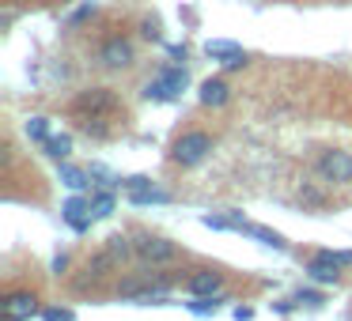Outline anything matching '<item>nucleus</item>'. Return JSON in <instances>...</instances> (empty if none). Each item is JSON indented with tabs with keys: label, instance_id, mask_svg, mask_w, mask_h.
<instances>
[{
	"label": "nucleus",
	"instance_id": "dca6fc26",
	"mask_svg": "<svg viewBox=\"0 0 352 321\" xmlns=\"http://www.w3.org/2000/svg\"><path fill=\"white\" fill-rule=\"evenodd\" d=\"M140 31H144V38H160V27H155L152 19H144V27H140Z\"/></svg>",
	"mask_w": 352,
	"mask_h": 321
},
{
	"label": "nucleus",
	"instance_id": "9b49d317",
	"mask_svg": "<svg viewBox=\"0 0 352 321\" xmlns=\"http://www.w3.org/2000/svg\"><path fill=\"white\" fill-rule=\"evenodd\" d=\"M228 99H231V87L223 80H205L201 84V106L220 110V106H228Z\"/></svg>",
	"mask_w": 352,
	"mask_h": 321
},
{
	"label": "nucleus",
	"instance_id": "1a4fd4ad",
	"mask_svg": "<svg viewBox=\"0 0 352 321\" xmlns=\"http://www.w3.org/2000/svg\"><path fill=\"white\" fill-rule=\"evenodd\" d=\"M186 87V69H163L160 76L148 84V99H170L175 91H182Z\"/></svg>",
	"mask_w": 352,
	"mask_h": 321
},
{
	"label": "nucleus",
	"instance_id": "f8f14e48",
	"mask_svg": "<svg viewBox=\"0 0 352 321\" xmlns=\"http://www.w3.org/2000/svg\"><path fill=\"white\" fill-rule=\"evenodd\" d=\"M299 204H303V208H311V212H322V208H326V193H322L318 185H311V182H307L303 189H299Z\"/></svg>",
	"mask_w": 352,
	"mask_h": 321
},
{
	"label": "nucleus",
	"instance_id": "f03ea898",
	"mask_svg": "<svg viewBox=\"0 0 352 321\" xmlns=\"http://www.w3.org/2000/svg\"><path fill=\"white\" fill-rule=\"evenodd\" d=\"M42 276L31 268V276L8 272L4 287H0V321H31L42 310Z\"/></svg>",
	"mask_w": 352,
	"mask_h": 321
},
{
	"label": "nucleus",
	"instance_id": "6e6552de",
	"mask_svg": "<svg viewBox=\"0 0 352 321\" xmlns=\"http://www.w3.org/2000/svg\"><path fill=\"white\" fill-rule=\"evenodd\" d=\"M99 64H102V69H110V72L129 69V64H133V42L122 38V34L107 38V42L99 46Z\"/></svg>",
	"mask_w": 352,
	"mask_h": 321
},
{
	"label": "nucleus",
	"instance_id": "423d86ee",
	"mask_svg": "<svg viewBox=\"0 0 352 321\" xmlns=\"http://www.w3.org/2000/svg\"><path fill=\"white\" fill-rule=\"evenodd\" d=\"M314 174L322 185H352V152L344 147H322L314 155Z\"/></svg>",
	"mask_w": 352,
	"mask_h": 321
},
{
	"label": "nucleus",
	"instance_id": "9d476101",
	"mask_svg": "<svg viewBox=\"0 0 352 321\" xmlns=\"http://www.w3.org/2000/svg\"><path fill=\"white\" fill-rule=\"evenodd\" d=\"M205 54L208 57H220L223 69H243V64H246V54L239 46H228V42H208Z\"/></svg>",
	"mask_w": 352,
	"mask_h": 321
},
{
	"label": "nucleus",
	"instance_id": "ddd939ff",
	"mask_svg": "<svg viewBox=\"0 0 352 321\" xmlns=\"http://www.w3.org/2000/svg\"><path fill=\"white\" fill-rule=\"evenodd\" d=\"M46 152L54 155V159H65V155L72 152V144H69V136H54V140H46Z\"/></svg>",
	"mask_w": 352,
	"mask_h": 321
},
{
	"label": "nucleus",
	"instance_id": "0eeeda50",
	"mask_svg": "<svg viewBox=\"0 0 352 321\" xmlns=\"http://www.w3.org/2000/svg\"><path fill=\"white\" fill-rule=\"evenodd\" d=\"M303 257V253H299ZM352 265V253H329V250H314L303 257V268L314 276L318 283H341L344 280V268Z\"/></svg>",
	"mask_w": 352,
	"mask_h": 321
},
{
	"label": "nucleus",
	"instance_id": "2eb2a0df",
	"mask_svg": "<svg viewBox=\"0 0 352 321\" xmlns=\"http://www.w3.org/2000/svg\"><path fill=\"white\" fill-rule=\"evenodd\" d=\"M46 321H72V310H46Z\"/></svg>",
	"mask_w": 352,
	"mask_h": 321
},
{
	"label": "nucleus",
	"instance_id": "39448f33",
	"mask_svg": "<svg viewBox=\"0 0 352 321\" xmlns=\"http://www.w3.org/2000/svg\"><path fill=\"white\" fill-rule=\"evenodd\" d=\"M231 283H235V276L223 265H190L186 276H178V287L197 295V298H220Z\"/></svg>",
	"mask_w": 352,
	"mask_h": 321
},
{
	"label": "nucleus",
	"instance_id": "7ed1b4c3",
	"mask_svg": "<svg viewBox=\"0 0 352 321\" xmlns=\"http://www.w3.org/2000/svg\"><path fill=\"white\" fill-rule=\"evenodd\" d=\"M129 238H133V253H137V261H140V265L167 268V265H178V261L186 257V250H182V246H178V242H170V238H163V235H155V230L137 227V230H129Z\"/></svg>",
	"mask_w": 352,
	"mask_h": 321
},
{
	"label": "nucleus",
	"instance_id": "f257e3e1",
	"mask_svg": "<svg viewBox=\"0 0 352 321\" xmlns=\"http://www.w3.org/2000/svg\"><path fill=\"white\" fill-rule=\"evenodd\" d=\"M69 114L76 121V129L87 132L91 140H110V136H118V129H125V110L110 87H87V91H80L72 99Z\"/></svg>",
	"mask_w": 352,
	"mask_h": 321
},
{
	"label": "nucleus",
	"instance_id": "20e7f679",
	"mask_svg": "<svg viewBox=\"0 0 352 321\" xmlns=\"http://www.w3.org/2000/svg\"><path fill=\"white\" fill-rule=\"evenodd\" d=\"M212 147H216V136L208 129H186V132H178V136L170 140L167 163L170 167L190 170V167H197V163H205L208 155H212Z\"/></svg>",
	"mask_w": 352,
	"mask_h": 321
},
{
	"label": "nucleus",
	"instance_id": "4468645a",
	"mask_svg": "<svg viewBox=\"0 0 352 321\" xmlns=\"http://www.w3.org/2000/svg\"><path fill=\"white\" fill-rule=\"evenodd\" d=\"M27 136H34V140H42V144H46V121H42V117H31V125H27Z\"/></svg>",
	"mask_w": 352,
	"mask_h": 321
}]
</instances>
